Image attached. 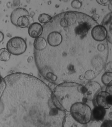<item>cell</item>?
<instances>
[{
  "label": "cell",
  "instance_id": "cell-1",
  "mask_svg": "<svg viewBox=\"0 0 112 127\" xmlns=\"http://www.w3.org/2000/svg\"><path fill=\"white\" fill-rule=\"evenodd\" d=\"M52 91L65 112L76 102H87L84 95V85L65 83L56 86Z\"/></svg>",
  "mask_w": 112,
  "mask_h": 127
},
{
  "label": "cell",
  "instance_id": "cell-2",
  "mask_svg": "<svg viewBox=\"0 0 112 127\" xmlns=\"http://www.w3.org/2000/svg\"><path fill=\"white\" fill-rule=\"evenodd\" d=\"M91 108L87 102H77L72 105L68 113L76 121L87 125L91 121Z\"/></svg>",
  "mask_w": 112,
  "mask_h": 127
},
{
  "label": "cell",
  "instance_id": "cell-3",
  "mask_svg": "<svg viewBox=\"0 0 112 127\" xmlns=\"http://www.w3.org/2000/svg\"><path fill=\"white\" fill-rule=\"evenodd\" d=\"M6 48L10 54L19 56L26 52L27 45L26 41L22 37H15L9 40Z\"/></svg>",
  "mask_w": 112,
  "mask_h": 127
},
{
  "label": "cell",
  "instance_id": "cell-4",
  "mask_svg": "<svg viewBox=\"0 0 112 127\" xmlns=\"http://www.w3.org/2000/svg\"><path fill=\"white\" fill-rule=\"evenodd\" d=\"M92 101L94 106L100 107L106 110L109 109L112 106V94L102 90L98 94Z\"/></svg>",
  "mask_w": 112,
  "mask_h": 127
},
{
  "label": "cell",
  "instance_id": "cell-5",
  "mask_svg": "<svg viewBox=\"0 0 112 127\" xmlns=\"http://www.w3.org/2000/svg\"><path fill=\"white\" fill-rule=\"evenodd\" d=\"M84 95L87 100L92 101L102 88L100 85L96 82L91 81L84 85Z\"/></svg>",
  "mask_w": 112,
  "mask_h": 127
},
{
  "label": "cell",
  "instance_id": "cell-6",
  "mask_svg": "<svg viewBox=\"0 0 112 127\" xmlns=\"http://www.w3.org/2000/svg\"><path fill=\"white\" fill-rule=\"evenodd\" d=\"M108 33L107 29L103 26L98 25L94 27L91 32V36L95 41L101 42L105 40Z\"/></svg>",
  "mask_w": 112,
  "mask_h": 127
},
{
  "label": "cell",
  "instance_id": "cell-7",
  "mask_svg": "<svg viewBox=\"0 0 112 127\" xmlns=\"http://www.w3.org/2000/svg\"><path fill=\"white\" fill-rule=\"evenodd\" d=\"M43 32V27L39 23H33L28 28V34L32 38H36L40 37Z\"/></svg>",
  "mask_w": 112,
  "mask_h": 127
},
{
  "label": "cell",
  "instance_id": "cell-8",
  "mask_svg": "<svg viewBox=\"0 0 112 127\" xmlns=\"http://www.w3.org/2000/svg\"><path fill=\"white\" fill-rule=\"evenodd\" d=\"M106 110L103 108L95 106L91 110V120L103 121L106 114Z\"/></svg>",
  "mask_w": 112,
  "mask_h": 127
},
{
  "label": "cell",
  "instance_id": "cell-9",
  "mask_svg": "<svg viewBox=\"0 0 112 127\" xmlns=\"http://www.w3.org/2000/svg\"><path fill=\"white\" fill-rule=\"evenodd\" d=\"M62 40L61 34L58 32H54L50 33L47 37L48 44L52 47H56L61 44Z\"/></svg>",
  "mask_w": 112,
  "mask_h": 127
},
{
  "label": "cell",
  "instance_id": "cell-10",
  "mask_svg": "<svg viewBox=\"0 0 112 127\" xmlns=\"http://www.w3.org/2000/svg\"><path fill=\"white\" fill-rule=\"evenodd\" d=\"M24 15L30 16L29 12L25 8H18L14 10L10 15L11 22L17 27V21L19 18Z\"/></svg>",
  "mask_w": 112,
  "mask_h": 127
},
{
  "label": "cell",
  "instance_id": "cell-11",
  "mask_svg": "<svg viewBox=\"0 0 112 127\" xmlns=\"http://www.w3.org/2000/svg\"><path fill=\"white\" fill-rule=\"evenodd\" d=\"M63 127H87V125L82 124L78 122L68 113H66Z\"/></svg>",
  "mask_w": 112,
  "mask_h": 127
},
{
  "label": "cell",
  "instance_id": "cell-12",
  "mask_svg": "<svg viewBox=\"0 0 112 127\" xmlns=\"http://www.w3.org/2000/svg\"><path fill=\"white\" fill-rule=\"evenodd\" d=\"M77 20V16L74 13L72 12L66 13L64 15L63 20H61L62 23L60 24L62 27L67 26H72L75 24Z\"/></svg>",
  "mask_w": 112,
  "mask_h": 127
},
{
  "label": "cell",
  "instance_id": "cell-13",
  "mask_svg": "<svg viewBox=\"0 0 112 127\" xmlns=\"http://www.w3.org/2000/svg\"><path fill=\"white\" fill-rule=\"evenodd\" d=\"M33 20L30 16H21L17 21V27L22 28H28L33 23Z\"/></svg>",
  "mask_w": 112,
  "mask_h": 127
},
{
  "label": "cell",
  "instance_id": "cell-14",
  "mask_svg": "<svg viewBox=\"0 0 112 127\" xmlns=\"http://www.w3.org/2000/svg\"><path fill=\"white\" fill-rule=\"evenodd\" d=\"M47 45V42L45 38L41 37L36 38L33 43L34 49L38 51L44 50L46 48Z\"/></svg>",
  "mask_w": 112,
  "mask_h": 127
},
{
  "label": "cell",
  "instance_id": "cell-15",
  "mask_svg": "<svg viewBox=\"0 0 112 127\" xmlns=\"http://www.w3.org/2000/svg\"><path fill=\"white\" fill-rule=\"evenodd\" d=\"M112 72L106 71L102 75L101 77L102 82L106 86L112 85Z\"/></svg>",
  "mask_w": 112,
  "mask_h": 127
},
{
  "label": "cell",
  "instance_id": "cell-16",
  "mask_svg": "<svg viewBox=\"0 0 112 127\" xmlns=\"http://www.w3.org/2000/svg\"><path fill=\"white\" fill-rule=\"evenodd\" d=\"M11 54L7 48L0 49V60L4 62L8 61L10 58Z\"/></svg>",
  "mask_w": 112,
  "mask_h": 127
},
{
  "label": "cell",
  "instance_id": "cell-17",
  "mask_svg": "<svg viewBox=\"0 0 112 127\" xmlns=\"http://www.w3.org/2000/svg\"><path fill=\"white\" fill-rule=\"evenodd\" d=\"M52 18L46 14H42L39 15L38 18L39 22L42 24H46L50 22Z\"/></svg>",
  "mask_w": 112,
  "mask_h": 127
},
{
  "label": "cell",
  "instance_id": "cell-18",
  "mask_svg": "<svg viewBox=\"0 0 112 127\" xmlns=\"http://www.w3.org/2000/svg\"><path fill=\"white\" fill-rule=\"evenodd\" d=\"M71 7L73 8L78 9H80L82 6V3L79 0H73L71 2Z\"/></svg>",
  "mask_w": 112,
  "mask_h": 127
},
{
  "label": "cell",
  "instance_id": "cell-19",
  "mask_svg": "<svg viewBox=\"0 0 112 127\" xmlns=\"http://www.w3.org/2000/svg\"><path fill=\"white\" fill-rule=\"evenodd\" d=\"M100 127H112V122L111 120H104Z\"/></svg>",
  "mask_w": 112,
  "mask_h": 127
},
{
  "label": "cell",
  "instance_id": "cell-20",
  "mask_svg": "<svg viewBox=\"0 0 112 127\" xmlns=\"http://www.w3.org/2000/svg\"><path fill=\"white\" fill-rule=\"evenodd\" d=\"M96 1L100 4L102 5L106 6L108 5L110 1L108 0H96Z\"/></svg>",
  "mask_w": 112,
  "mask_h": 127
},
{
  "label": "cell",
  "instance_id": "cell-21",
  "mask_svg": "<svg viewBox=\"0 0 112 127\" xmlns=\"http://www.w3.org/2000/svg\"><path fill=\"white\" fill-rule=\"evenodd\" d=\"M105 91L112 94V85L107 86Z\"/></svg>",
  "mask_w": 112,
  "mask_h": 127
},
{
  "label": "cell",
  "instance_id": "cell-22",
  "mask_svg": "<svg viewBox=\"0 0 112 127\" xmlns=\"http://www.w3.org/2000/svg\"><path fill=\"white\" fill-rule=\"evenodd\" d=\"M99 16L97 14H94L92 16V19L95 21H97L99 18Z\"/></svg>",
  "mask_w": 112,
  "mask_h": 127
},
{
  "label": "cell",
  "instance_id": "cell-23",
  "mask_svg": "<svg viewBox=\"0 0 112 127\" xmlns=\"http://www.w3.org/2000/svg\"><path fill=\"white\" fill-rule=\"evenodd\" d=\"M4 39V35L3 33L0 31V43H1Z\"/></svg>",
  "mask_w": 112,
  "mask_h": 127
},
{
  "label": "cell",
  "instance_id": "cell-24",
  "mask_svg": "<svg viewBox=\"0 0 112 127\" xmlns=\"http://www.w3.org/2000/svg\"><path fill=\"white\" fill-rule=\"evenodd\" d=\"M33 58L32 56H30V57H28V59H27V61H28V63H30L33 61Z\"/></svg>",
  "mask_w": 112,
  "mask_h": 127
},
{
  "label": "cell",
  "instance_id": "cell-25",
  "mask_svg": "<svg viewBox=\"0 0 112 127\" xmlns=\"http://www.w3.org/2000/svg\"><path fill=\"white\" fill-rule=\"evenodd\" d=\"M1 77V75H0V77Z\"/></svg>",
  "mask_w": 112,
  "mask_h": 127
}]
</instances>
